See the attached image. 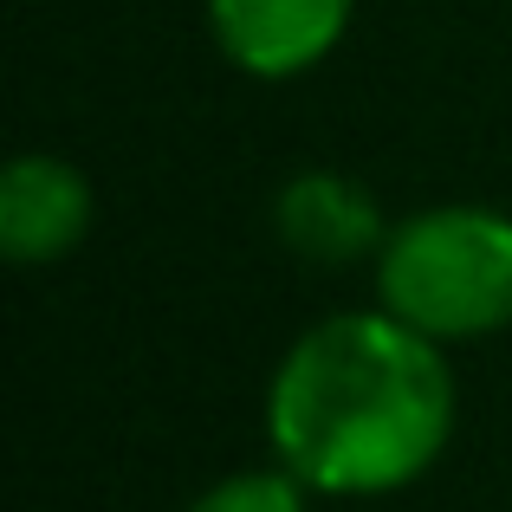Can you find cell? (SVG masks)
Returning <instances> with one entry per match:
<instances>
[{
    "mask_svg": "<svg viewBox=\"0 0 512 512\" xmlns=\"http://www.w3.org/2000/svg\"><path fill=\"white\" fill-rule=\"evenodd\" d=\"M376 305L435 344L512 325V214L487 201H435L389 227L376 253Z\"/></svg>",
    "mask_w": 512,
    "mask_h": 512,
    "instance_id": "7a4b0ae2",
    "label": "cell"
},
{
    "mask_svg": "<svg viewBox=\"0 0 512 512\" xmlns=\"http://www.w3.org/2000/svg\"><path fill=\"white\" fill-rule=\"evenodd\" d=\"M357 0H208V33L234 72L286 85L344 46Z\"/></svg>",
    "mask_w": 512,
    "mask_h": 512,
    "instance_id": "3957f363",
    "label": "cell"
},
{
    "mask_svg": "<svg viewBox=\"0 0 512 512\" xmlns=\"http://www.w3.org/2000/svg\"><path fill=\"white\" fill-rule=\"evenodd\" d=\"M273 227L286 240V253L305 266H357V260H376L389 240L376 195L344 169L292 175L273 201Z\"/></svg>",
    "mask_w": 512,
    "mask_h": 512,
    "instance_id": "5b68a950",
    "label": "cell"
},
{
    "mask_svg": "<svg viewBox=\"0 0 512 512\" xmlns=\"http://www.w3.org/2000/svg\"><path fill=\"white\" fill-rule=\"evenodd\" d=\"M188 512H312V487L292 467H240L208 493H195Z\"/></svg>",
    "mask_w": 512,
    "mask_h": 512,
    "instance_id": "8992f818",
    "label": "cell"
},
{
    "mask_svg": "<svg viewBox=\"0 0 512 512\" xmlns=\"http://www.w3.org/2000/svg\"><path fill=\"white\" fill-rule=\"evenodd\" d=\"M461 383L396 312H331L286 344L266 383V441L325 500L402 493L448 454Z\"/></svg>",
    "mask_w": 512,
    "mask_h": 512,
    "instance_id": "6da1fadb",
    "label": "cell"
},
{
    "mask_svg": "<svg viewBox=\"0 0 512 512\" xmlns=\"http://www.w3.org/2000/svg\"><path fill=\"white\" fill-rule=\"evenodd\" d=\"M98 221L91 175L52 150H20L0 169V253L13 266H59Z\"/></svg>",
    "mask_w": 512,
    "mask_h": 512,
    "instance_id": "277c9868",
    "label": "cell"
}]
</instances>
